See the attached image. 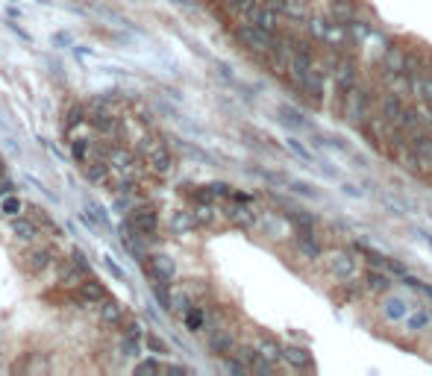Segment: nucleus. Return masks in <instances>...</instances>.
Listing matches in <instances>:
<instances>
[{
    "mask_svg": "<svg viewBox=\"0 0 432 376\" xmlns=\"http://www.w3.org/2000/svg\"><path fill=\"white\" fill-rule=\"evenodd\" d=\"M370 106H374V92H370L368 85H356L347 97V103L341 109V115L347 118V123H353V127H362V123L370 118Z\"/></svg>",
    "mask_w": 432,
    "mask_h": 376,
    "instance_id": "obj_1",
    "label": "nucleus"
},
{
    "mask_svg": "<svg viewBox=\"0 0 432 376\" xmlns=\"http://www.w3.org/2000/svg\"><path fill=\"white\" fill-rule=\"evenodd\" d=\"M332 83H336V103H338V109H344L350 92L359 85V62L350 59V56H344L338 71L332 74Z\"/></svg>",
    "mask_w": 432,
    "mask_h": 376,
    "instance_id": "obj_2",
    "label": "nucleus"
},
{
    "mask_svg": "<svg viewBox=\"0 0 432 376\" xmlns=\"http://www.w3.org/2000/svg\"><path fill=\"white\" fill-rule=\"evenodd\" d=\"M236 39L250 50V53H265L268 56V50H270V42H274V33H268L262 27H256V24H241V27L236 30Z\"/></svg>",
    "mask_w": 432,
    "mask_h": 376,
    "instance_id": "obj_3",
    "label": "nucleus"
},
{
    "mask_svg": "<svg viewBox=\"0 0 432 376\" xmlns=\"http://www.w3.org/2000/svg\"><path fill=\"white\" fill-rule=\"evenodd\" d=\"M306 24H309V33H312L318 42H327L332 47H344V42H347L344 39V30L347 27H341V24L332 18H309Z\"/></svg>",
    "mask_w": 432,
    "mask_h": 376,
    "instance_id": "obj_4",
    "label": "nucleus"
},
{
    "mask_svg": "<svg viewBox=\"0 0 432 376\" xmlns=\"http://www.w3.org/2000/svg\"><path fill=\"white\" fill-rule=\"evenodd\" d=\"M324 83H327V71L320 68V65H315L312 74H309V77L297 85V92L303 94L306 103H312V109L324 106Z\"/></svg>",
    "mask_w": 432,
    "mask_h": 376,
    "instance_id": "obj_5",
    "label": "nucleus"
},
{
    "mask_svg": "<svg viewBox=\"0 0 432 376\" xmlns=\"http://www.w3.org/2000/svg\"><path fill=\"white\" fill-rule=\"evenodd\" d=\"M130 227L141 232L144 238H153L159 232V212L153 206H132L130 209Z\"/></svg>",
    "mask_w": 432,
    "mask_h": 376,
    "instance_id": "obj_6",
    "label": "nucleus"
},
{
    "mask_svg": "<svg viewBox=\"0 0 432 376\" xmlns=\"http://www.w3.org/2000/svg\"><path fill=\"white\" fill-rule=\"evenodd\" d=\"M327 268L336 280H353L356 273H359V265H356L353 253H347V250H336V253L327 259Z\"/></svg>",
    "mask_w": 432,
    "mask_h": 376,
    "instance_id": "obj_7",
    "label": "nucleus"
},
{
    "mask_svg": "<svg viewBox=\"0 0 432 376\" xmlns=\"http://www.w3.org/2000/svg\"><path fill=\"white\" fill-rule=\"evenodd\" d=\"M244 21H250V24H256V27L268 30V33H277L279 30V12L274 6H268V3H259Z\"/></svg>",
    "mask_w": 432,
    "mask_h": 376,
    "instance_id": "obj_8",
    "label": "nucleus"
},
{
    "mask_svg": "<svg viewBox=\"0 0 432 376\" xmlns=\"http://www.w3.org/2000/svg\"><path fill=\"white\" fill-rule=\"evenodd\" d=\"M403 109H406V100H403L397 92H388V94H382V100H379V115L386 118V121L391 123V127H397V123H400Z\"/></svg>",
    "mask_w": 432,
    "mask_h": 376,
    "instance_id": "obj_9",
    "label": "nucleus"
},
{
    "mask_svg": "<svg viewBox=\"0 0 432 376\" xmlns=\"http://www.w3.org/2000/svg\"><path fill=\"white\" fill-rule=\"evenodd\" d=\"M89 123L97 130V133H103V135H109V133H121V121L112 115V109H106V106H101V109H92L89 112Z\"/></svg>",
    "mask_w": 432,
    "mask_h": 376,
    "instance_id": "obj_10",
    "label": "nucleus"
},
{
    "mask_svg": "<svg viewBox=\"0 0 432 376\" xmlns=\"http://www.w3.org/2000/svg\"><path fill=\"white\" fill-rule=\"evenodd\" d=\"M147 165H150L153 173H159V177H168L171 171H174V156H171L168 147H153L150 153H147Z\"/></svg>",
    "mask_w": 432,
    "mask_h": 376,
    "instance_id": "obj_11",
    "label": "nucleus"
},
{
    "mask_svg": "<svg viewBox=\"0 0 432 376\" xmlns=\"http://www.w3.org/2000/svg\"><path fill=\"white\" fill-rule=\"evenodd\" d=\"M329 15H332V21H338L341 27H350V24L359 18V3H356V0H332Z\"/></svg>",
    "mask_w": 432,
    "mask_h": 376,
    "instance_id": "obj_12",
    "label": "nucleus"
},
{
    "mask_svg": "<svg viewBox=\"0 0 432 376\" xmlns=\"http://www.w3.org/2000/svg\"><path fill=\"white\" fill-rule=\"evenodd\" d=\"M282 361L291 365L294 370H312L315 368V359L306 347H282Z\"/></svg>",
    "mask_w": 432,
    "mask_h": 376,
    "instance_id": "obj_13",
    "label": "nucleus"
},
{
    "mask_svg": "<svg viewBox=\"0 0 432 376\" xmlns=\"http://www.w3.org/2000/svg\"><path fill=\"white\" fill-rule=\"evenodd\" d=\"M297 253L312 262L324 256V247H320V241L315 238V230H297Z\"/></svg>",
    "mask_w": 432,
    "mask_h": 376,
    "instance_id": "obj_14",
    "label": "nucleus"
},
{
    "mask_svg": "<svg viewBox=\"0 0 432 376\" xmlns=\"http://www.w3.org/2000/svg\"><path fill=\"white\" fill-rule=\"evenodd\" d=\"M147 262H150V265H147V268H150L153 280H159V282H171V280H174L177 265H174V259H171V256L159 253V256H150Z\"/></svg>",
    "mask_w": 432,
    "mask_h": 376,
    "instance_id": "obj_15",
    "label": "nucleus"
},
{
    "mask_svg": "<svg viewBox=\"0 0 432 376\" xmlns=\"http://www.w3.org/2000/svg\"><path fill=\"white\" fill-rule=\"evenodd\" d=\"M24 259H27V271L30 273H42V271H47L53 265V250L51 247H33Z\"/></svg>",
    "mask_w": 432,
    "mask_h": 376,
    "instance_id": "obj_16",
    "label": "nucleus"
},
{
    "mask_svg": "<svg viewBox=\"0 0 432 376\" xmlns=\"http://www.w3.org/2000/svg\"><path fill=\"white\" fill-rule=\"evenodd\" d=\"M35 235H39V230H35L33 221H27V218H12V238H15V241L30 244Z\"/></svg>",
    "mask_w": 432,
    "mask_h": 376,
    "instance_id": "obj_17",
    "label": "nucleus"
},
{
    "mask_svg": "<svg viewBox=\"0 0 432 376\" xmlns=\"http://www.w3.org/2000/svg\"><path fill=\"white\" fill-rule=\"evenodd\" d=\"M227 218L236 223V227H241V230H250L253 223H256V212L247 206V203H241V206H232L230 212H227Z\"/></svg>",
    "mask_w": 432,
    "mask_h": 376,
    "instance_id": "obj_18",
    "label": "nucleus"
},
{
    "mask_svg": "<svg viewBox=\"0 0 432 376\" xmlns=\"http://www.w3.org/2000/svg\"><path fill=\"white\" fill-rule=\"evenodd\" d=\"M209 350H212L215 356H230L232 350H236V341H232L230 332H212L209 335Z\"/></svg>",
    "mask_w": 432,
    "mask_h": 376,
    "instance_id": "obj_19",
    "label": "nucleus"
},
{
    "mask_svg": "<svg viewBox=\"0 0 432 376\" xmlns=\"http://www.w3.org/2000/svg\"><path fill=\"white\" fill-rule=\"evenodd\" d=\"M279 121L291 130H309V121L303 118V112H297L294 106H286V103L279 106Z\"/></svg>",
    "mask_w": 432,
    "mask_h": 376,
    "instance_id": "obj_20",
    "label": "nucleus"
},
{
    "mask_svg": "<svg viewBox=\"0 0 432 376\" xmlns=\"http://www.w3.org/2000/svg\"><path fill=\"white\" fill-rule=\"evenodd\" d=\"M101 318H103V323H121L123 321V306L118 303V300H112V297H106V300H101Z\"/></svg>",
    "mask_w": 432,
    "mask_h": 376,
    "instance_id": "obj_21",
    "label": "nucleus"
},
{
    "mask_svg": "<svg viewBox=\"0 0 432 376\" xmlns=\"http://www.w3.org/2000/svg\"><path fill=\"white\" fill-rule=\"evenodd\" d=\"M365 285L370 288V291H377V294H388L391 291V277H388V273H379V271H368L365 273Z\"/></svg>",
    "mask_w": 432,
    "mask_h": 376,
    "instance_id": "obj_22",
    "label": "nucleus"
},
{
    "mask_svg": "<svg viewBox=\"0 0 432 376\" xmlns=\"http://www.w3.org/2000/svg\"><path fill=\"white\" fill-rule=\"evenodd\" d=\"M412 92L421 97V103L432 106V74H417V77L412 80Z\"/></svg>",
    "mask_w": 432,
    "mask_h": 376,
    "instance_id": "obj_23",
    "label": "nucleus"
},
{
    "mask_svg": "<svg viewBox=\"0 0 432 376\" xmlns=\"http://www.w3.org/2000/svg\"><path fill=\"white\" fill-rule=\"evenodd\" d=\"M256 350H259V356L268 359V361H279L282 359V347L274 341V338H262V341L256 344Z\"/></svg>",
    "mask_w": 432,
    "mask_h": 376,
    "instance_id": "obj_24",
    "label": "nucleus"
},
{
    "mask_svg": "<svg viewBox=\"0 0 432 376\" xmlns=\"http://www.w3.org/2000/svg\"><path fill=\"white\" fill-rule=\"evenodd\" d=\"M106 159H109V165L112 168H121V171H127L130 165H132V153L130 150H123V147H112L106 153Z\"/></svg>",
    "mask_w": 432,
    "mask_h": 376,
    "instance_id": "obj_25",
    "label": "nucleus"
},
{
    "mask_svg": "<svg viewBox=\"0 0 432 376\" xmlns=\"http://www.w3.org/2000/svg\"><path fill=\"white\" fill-rule=\"evenodd\" d=\"M286 218H288L297 230H315V215H309V212H300V209H286Z\"/></svg>",
    "mask_w": 432,
    "mask_h": 376,
    "instance_id": "obj_26",
    "label": "nucleus"
},
{
    "mask_svg": "<svg viewBox=\"0 0 432 376\" xmlns=\"http://www.w3.org/2000/svg\"><path fill=\"white\" fill-rule=\"evenodd\" d=\"M80 291L92 300V303H101V300H106V288L97 282V280H85L83 285H80Z\"/></svg>",
    "mask_w": 432,
    "mask_h": 376,
    "instance_id": "obj_27",
    "label": "nucleus"
},
{
    "mask_svg": "<svg viewBox=\"0 0 432 376\" xmlns=\"http://www.w3.org/2000/svg\"><path fill=\"white\" fill-rule=\"evenodd\" d=\"M21 209H24V203H21L18 194H9V197L0 200V215H6V218H18Z\"/></svg>",
    "mask_w": 432,
    "mask_h": 376,
    "instance_id": "obj_28",
    "label": "nucleus"
},
{
    "mask_svg": "<svg viewBox=\"0 0 432 376\" xmlns=\"http://www.w3.org/2000/svg\"><path fill=\"white\" fill-rule=\"evenodd\" d=\"M171 227H174V232H189V230L197 227V218L191 215V212H177V215H174V223H171Z\"/></svg>",
    "mask_w": 432,
    "mask_h": 376,
    "instance_id": "obj_29",
    "label": "nucleus"
},
{
    "mask_svg": "<svg viewBox=\"0 0 432 376\" xmlns=\"http://www.w3.org/2000/svg\"><path fill=\"white\" fill-rule=\"evenodd\" d=\"M153 297L159 300V306L168 309V311H171V306H174V297H171V291H168V282L153 280Z\"/></svg>",
    "mask_w": 432,
    "mask_h": 376,
    "instance_id": "obj_30",
    "label": "nucleus"
},
{
    "mask_svg": "<svg viewBox=\"0 0 432 376\" xmlns=\"http://www.w3.org/2000/svg\"><path fill=\"white\" fill-rule=\"evenodd\" d=\"M224 3H227L232 12H236V15L247 18V15H250V12H253L259 3H262V0H224Z\"/></svg>",
    "mask_w": 432,
    "mask_h": 376,
    "instance_id": "obj_31",
    "label": "nucleus"
},
{
    "mask_svg": "<svg viewBox=\"0 0 432 376\" xmlns=\"http://www.w3.org/2000/svg\"><path fill=\"white\" fill-rule=\"evenodd\" d=\"M288 150L294 156H300L303 162H309V165H318V159H315V153L312 150H306V144L300 142V139H288Z\"/></svg>",
    "mask_w": 432,
    "mask_h": 376,
    "instance_id": "obj_32",
    "label": "nucleus"
},
{
    "mask_svg": "<svg viewBox=\"0 0 432 376\" xmlns=\"http://www.w3.org/2000/svg\"><path fill=\"white\" fill-rule=\"evenodd\" d=\"M85 212H89V215L101 223V230H106L109 227V215H106V209L97 203V200H89V203H85Z\"/></svg>",
    "mask_w": 432,
    "mask_h": 376,
    "instance_id": "obj_33",
    "label": "nucleus"
},
{
    "mask_svg": "<svg viewBox=\"0 0 432 376\" xmlns=\"http://www.w3.org/2000/svg\"><path fill=\"white\" fill-rule=\"evenodd\" d=\"M182 318H185V327H189L191 332H200V330H203V323H206V315H203L200 309H189Z\"/></svg>",
    "mask_w": 432,
    "mask_h": 376,
    "instance_id": "obj_34",
    "label": "nucleus"
},
{
    "mask_svg": "<svg viewBox=\"0 0 432 376\" xmlns=\"http://www.w3.org/2000/svg\"><path fill=\"white\" fill-rule=\"evenodd\" d=\"M85 118H89V112H85L83 106H71V109H68V121H65V130H68V133H71V130H77V127H80V123H83Z\"/></svg>",
    "mask_w": 432,
    "mask_h": 376,
    "instance_id": "obj_35",
    "label": "nucleus"
},
{
    "mask_svg": "<svg viewBox=\"0 0 432 376\" xmlns=\"http://www.w3.org/2000/svg\"><path fill=\"white\" fill-rule=\"evenodd\" d=\"M282 12H286L291 21H303V18H306V3H303V0H286Z\"/></svg>",
    "mask_w": 432,
    "mask_h": 376,
    "instance_id": "obj_36",
    "label": "nucleus"
},
{
    "mask_svg": "<svg viewBox=\"0 0 432 376\" xmlns=\"http://www.w3.org/2000/svg\"><path fill=\"white\" fill-rule=\"evenodd\" d=\"M106 171H109V165H103V162H89V165H85V177H89L92 182H103Z\"/></svg>",
    "mask_w": 432,
    "mask_h": 376,
    "instance_id": "obj_37",
    "label": "nucleus"
},
{
    "mask_svg": "<svg viewBox=\"0 0 432 376\" xmlns=\"http://www.w3.org/2000/svg\"><path fill=\"white\" fill-rule=\"evenodd\" d=\"M71 156L77 159V162H85V159H89V142H85V139H74V142H71Z\"/></svg>",
    "mask_w": 432,
    "mask_h": 376,
    "instance_id": "obj_38",
    "label": "nucleus"
},
{
    "mask_svg": "<svg viewBox=\"0 0 432 376\" xmlns=\"http://www.w3.org/2000/svg\"><path fill=\"white\" fill-rule=\"evenodd\" d=\"M159 370H165V365H159L156 359H144L135 365V373H159Z\"/></svg>",
    "mask_w": 432,
    "mask_h": 376,
    "instance_id": "obj_39",
    "label": "nucleus"
},
{
    "mask_svg": "<svg viewBox=\"0 0 432 376\" xmlns=\"http://www.w3.org/2000/svg\"><path fill=\"white\" fill-rule=\"evenodd\" d=\"M103 265H106L109 271H112V277H115V280H121V282H123V280H127V273H123V268L118 265V262H115L112 256H103Z\"/></svg>",
    "mask_w": 432,
    "mask_h": 376,
    "instance_id": "obj_40",
    "label": "nucleus"
},
{
    "mask_svg": "<svg viewBox=\"0 0 432 376\" xmlns=\"http://www.w3.org/2000/svg\"><path fill=\"white\" fill-rule=\"evenodd\" d=\"M121 353L123 356H139V338H123V341H121Z\"/></svg>",
    "mask_w": 432,
    "mask_h": 376,
    "instance_id": "obj_41",
    "label": "nucleus"
},
{
    "mask_svg": "<svg viewBox=\"0 0 432 376\" xmlns=\"http://www.w3.org/2000/svg\"><path fill=\"white\" fill-rule=\"evenodd\" d=\"M227 370H230V373H247V370H250V365L236 356V359H227Z\"/></svg>",
    "mask_w": 432,
    "mask_h": 376,
    "instance_id": "obj_42",
    "label": "nucleus"
},
{
    "mask_svg": "<svg viewBox=\"0 0 432 376\" xmlns=\"http://www.w3.org/2000/svg\"><path fill=\"white\" fill-rule=\"evenodd\" d=\"M147 347H150L153 353H159V356H162V353H168V344L162 341V338H156V335H150V338H147Z\"/></svg>",
    "mask_w": 432,
    "mask_h": 376,
    "instance_id": "obj_43",
    "label": "nucleus"
},
{
    "mask_svg": "<svg viewBox=\"0 0 432 376\" xmlns=\"http://www.w3.org/2000/svg\"><path fill=\"white\" fill-rule=\"evenodd\" d=\"M127 338H139V341H141V338H144V327H141V323H139V321H132V323H127Z\"/></svg>",
    "mask_w": 432,
    "mask_h": 376,
    "instance_id": "obj_44",
    "label": "nucleus"
},
{
    "mask_svg": "<svg viewBox=\"0 0 432 376\" xmlns=\"http://www.w3.org/2000/svg\"><path fill=\"white\" fill-rule=\"evenodd\" d=\"M71 259H74V265H77V268H83L85 273H89V259H85V253H83V250H74V253H71Z\"/></svg>",
    "mask_w": 432,
    "mask_h": 376,
    "instance_id": "obj_45",
    "label": "nucleus"
},
{
    "mask_svg": "<svg viewBox=\"0 0 432 376\" xmlns=\"http://www.w3.org/2000/svg\"><path fill=\"white\" fill-rule=\"evenodd\" d=\"M53 44H59V47H71L74 39H71L68 33H56V35H53Z\"/></svg>",
    "mask_w": 432,
    "mask_h": 376,
    "instance_id": "obj_46",
    "label": "nucleus"
},
{
    "mask_svg": "<svg viewBox=\"0 0 432 376\" xmlns=\"http://www.w3.org/2000/svg\"><path fill=\"white\" fill-rule=\"evenodd\" d=\"M165 370L168 373H189V368H185V365H165Z\"/></svg>",
    "mask_w": 432,
    "mask_h": 376,
    "instance_id": "obj_47",
    "label": "nucleus"
},
{
    "mask_svg": "<svg viewBox=\"0 0 432 376\" xmlns=\"http://www.w3.org/2000/svg\"><path fill=\"white\" fill-rule=\"evenodd\" d=\"M168 3H174V6H185V9H191V6H194V0H168Z\"/></svg>",
    "mask_w": 432,
    "mask_h": 376,
    "instance_id": "obj_48",
    "label": "nucleus"
},
{
    "mask_svg": "<svg viewBox=\"0 0 432 376\" xmlns=\"http://www.w3.org/2000/svg\"><path fill=\"white\" fill-rule=\"evenodd\" d=\"M6 15H9L12 21H15V18H21V9H15V6H9V9H6Z\"/></svg>",
    "mask_w": 432,
    "mask_h": 376,
    "instance_id": "obj_49",
    "label": "nucleus"
},
{
    "mask_svg": "<svg viewBox=\"0 0 432 376\" xmlns=\"http://www.w3.org/2000/svg\"><path fill=\"white\" fill-rule=\"evenodd\" d=\"M0 173H3V156H0Z\"/></svg>",
    "mask_w": 432,
    "mask_h": 376,
    "instance_id": "obj_50",
    "label": "nucleus"
},
{
    "mask_svg": "<svg viewBox=\"0 0 432 376\" xmlns=\"http://www.w3.org/2000/svg\"><path fill=\"white\" fill-rule=\"evenodd\" d=\"M429 74H432V59H429Z\"/></svg>",
    "mask_w": 432,
    "mask_h": 376,
    "instance_id": "obj_51",
    "label": "nucleus"
}]
</instances>
